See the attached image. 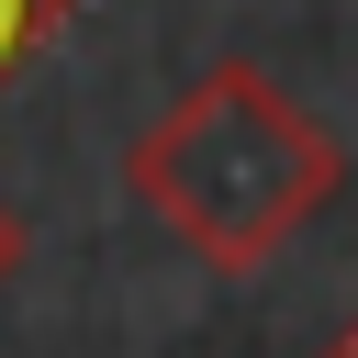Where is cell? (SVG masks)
Here are the masks:
<instances>
[{
  "label": "cell",
  "instance_id": "4",
  "mask_svg": "<svg viewBox=\"0 0 358 358\" xmlns=\"http://www.w3.org/2000/svg\"><path fill=\"white\" fill-rule=\"evenodd\" d=\"M324 358H358V324H347V336H336V347H324Z\"/></svg>",
  "mask_w": 358,
  "mask_h": 358
},
{
  "label": "cell",
  "instance_id": "3",
  "mask_svg": "<svg viewBox=\"0 0 358 358\" xmlns=\"http://www.w3.org/2000/svg\"><path fill=\"white\" fill-rule=\"evenodd\" d=\"M11 268H22V213L0 201V280H11Z\"/></svg>",
  "mask_w": 358,
  "mask_h": 358
},
{
  "label": "cell",
  "instance_id": "2",
  "mask_svg": "<svg viewBox=\"0 0 358 358\" xmlns=\"http://www.w3.org/2000/svg\"><path fill=\"white\" fill-rule=\"evenodd\" d=\"M56 22H67V0H0V90L56 45Z\"/></svg>",
  "mask_w": 358,
  "mask_h": 358
},
{
  "label": "cell",
  "instance_id": "1",
  "mask_svg": "<svg viewBox=\"0 0 358 358\" xmlns=\"http://www.w3.org/2000/svg\"><path fill=\"white\" fill-rule=\"evenodd\" d=\"M123 190L224 280L268 268L336 190H347V145L313 101H291L268 67L224 56L201 67L123 157Z\"/></svg>",
  "mask_w": 358,
  "mask_h": 358
}]
</instances>
